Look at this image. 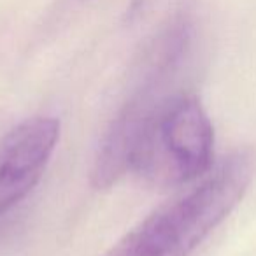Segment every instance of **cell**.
Masks as SVG:
<instances>
[{
  "instance_id": "1",
  "label": "cell",
  "mask_w": 256,
  "mask_h": 256,
  "mask_svg": "<svg viewBox=\"0 0 256 256\" xmlns=\"http://www.w3.org/2000/svg\"><path fill=\"white\" fill-rule=\"evenodd\" d=\"M254 174V151H234L195 188L151 212L104 256H190L238 206Z\"/></svg>"
},
{
  "instance_id": "2",
  "label": "cell",
  "mask_w": 256,
  "mask_h": 256,
  "mask_svg": "<svg viewBox=\"0 0 256 256\" xmlns=\"http://www.w3.org/2000/svg\"><path fill=\"white\" fill-rule=\"evenodd\" d=\"M212 156L214 128L198 96L168 93L144 124L130 172L153 186L170 188L207 176Z\"/></svg>"
},
{
  "instance_id": "3",
  "label": "cell",
  "mask_w": 256,
  "mask_h": 256,
  "mask_svg": "<svg viewBox=\"0 0 256 256\" xmlns=\"http://www.w3.org/2000/svg\"><path fill=\"white\" fill-rule=\"evenodd\" d=\"M60 121L36 116L11 128L0 140V218L42 179L56 150Z\"/></svg>"
}]
</instances>
